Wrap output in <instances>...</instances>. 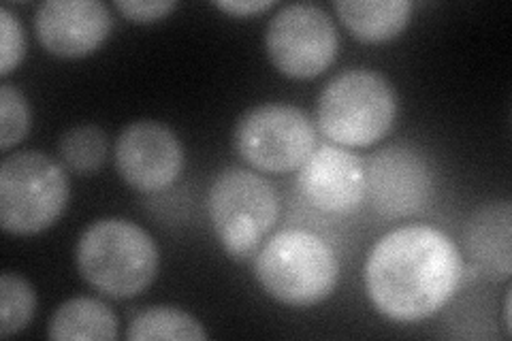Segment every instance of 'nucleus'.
<instances>
[{"label": "nucleus", "instance_id": "1", "mask_svg": "<svg viewBox=\"0 0 512 341\" xmlns=\"http://www.w3.org/2000/svg\"><path fill=\"white\" fill-rule=\"evenodd\" d=\"M463 278L455 241L434 226L410 224L384 235L365 261V290L393 322H421L453 299Z\"/></svg>", "mask_w": 512, "mask_h": 341}, {"label": "nucleus", "instance_id": "2", "mask_svg": "<svg viewBox=\"0 0 512 341\" xmlns=\"http://www.w3.org/2000/svg\"><path fill=\"white\" fill-rule=\"evenodd\" d=\"M77 269L105 297L131 299L156 280L158 246L148 231L124 218L92 222L77 241Z\"/></svg>", "mask_w": 512, "mask_h": 341}, {"label": "nucleus", "instance_id": "3", "mask_svg": "<svg viewBox=\"0 0 512 341\" xmlns=\"http://www.w3.org/2000/svg\"><path fill=\"white\" fill-rule=\"evenodd\" d=\"M256 280L269 297L291 307H312L338 286L340 263L314 233L291 229L271 237L256 254Z\"/></svg>", "mask_w": 512, "mask_h": 341}, {"label": "nucleus", "instance_id": "4", "mask_svg": "<svg viewBox=\"0 0 512 341\" xmlns=\"http://www.w3.org/2000/svg\"><path fill=\"white\" fill-rule=\"evenodd\" d=\"M316 118L323 135L340 148H367L391 131L397 92L376 71H344L320 92Z\"/></svg>", "mask_w": 512, "mask_h": 341}, {"label": "nucleus", "instance_id": "5", "mask_svg": "<svg viewBox=\"0 0 512 341\" xmlns=\"http://www.w3.org/2000/svg\"><path fill=\"white\" fill-rule=\"evenodd\" d=\"M212 229L235 261H246L280 218V194L263 175L229 167L216 175L207 197Z\"/></svg>", "mask_w": 512, "mask_h": 341}, {"label": "nucleus", "instance_id": "6", "mask_svg": "<svg viewBox=\"0 0 512 341\" xmlns=\"http://www.w3.org/2000/svg\"><path fill=\"white\" fill-rule=\"evenodd\" d=\"M71 197L69 177L43 152L11 154L0 165V224L11 235H37L62 216Z\"/></svg>", "mask_w": 512, "mask_h": 341}, {"label": "nucleus", "instance_id": "7", "mask_svg": "<svg viewBox=\"0 0 512 341\" xmlns=\"http://www.w3.org/2000/svg\"><path fill=\"white\" fill-rule=\"evenodd\" d=\"M235 152L265 173H291L316 150L310 116L295 105L265 103L248 109L233 131Z\"/></svg>", "mask_w": 512, "mask_h": 341}, {"label": "nucleus", "instance_id": "8", "mask_svg": "<svg viewBox=\"0 0 512 341\" xmlns=\"http://www.w3.org/2000/svg\"><path fill=\"white\" fill-rule=\"evenodd\" d=\"M265 47L271 64L282 75L314 79L338 56V28L323 7L312 3L286 5L267 26Z\"/></svg>", "mask_w": 512, "mask_h": 341}, {"label": "nucleus", "instance_id": "9", "mask_svg": "<svg viewBox=\"0 0 512 341\" xmlns=\"http://www.w3.org/2000/svg\"><path fill=\"white\" fill-rule=\"evenodd\" d=\"M367 197L384 218H410L429 207L434 197V171L412 145H389L365 169Z\"/></svg>", "mask_w": 512, "mask_h": 341}, {"label": "nucleus", "instance_id": "10", "mask_svg": "<svg viewBox=\"0 0 512 341\" xmlns=\"http://www.w3.org/2000/svg\"><path fill=\"white\" fill-rule=\"evenodd\" d=\"M184 167L182 143L169 126L154 120L128 124L116 141V169L137 192H158L178 180Z\"/></svg>", "mask_w": 512, "mask_h": 341}, {"label": "nucleus", "instance_id": "11", "mask_svg": "<svg viewBox=\"0 0 512 341\" xmlns=\"http://www.w3.org/2000/svg\"><path fill=\"white\" fill-rule=\"evenodd\" d=\"M114 18L99 0H45L35 15L41 45L58 58H84L107 41Z\"/></svg>", "mask_w": 512, "mask_h": 341}, {"label": "nucleus", "instance_id": "12", "mask_svg": "<svg viewBox=\"0 0 512 341\" xmlns=\"http://www.w3.org/2000/svg\"><path fill=\"white\" fill-rule=\"evenodd\" d=\"M297 186L301 197L325 214H352L367 197L361 158L340 145L314 150L299 167Z\"/></svg>", "mask_w": 512, "mask_h": 341}, {"label": "nucleus", "instance_id": "13", "mask_svg": "<svg viewBox=\"0 0 512 341\" xmlns=\"http://www.w3.org/2000/svg\"><path fill=\"white\" fill-rule=\"evenodd\" d=\"M463 250L480 278L506 282L512 275V205L489 201L472 211L463 226Z\"/></svg>", "mask_w": 512, "mask_h": 341}, {"label": "nucleus", "instance_id": "14", "mask_svg": "<svg viewBox=\"0 0 512 341\" xmlns=\"http://www.w3.org/2000/svg\"><path fill=\"white\" fill-rule=\"evenodd\" d=\"M333 9L363 43H384L399 37L412 15L408 0H338Z\"/></svg>", "mask_w": 512, "mask_h": 341}, {"label": "nucleus", "instance_id": "15", "mask_svg": "<svg viewBox=\"0 0 512 341\" xmlns=\"http://www.w3.org/2000/svg\"><path fill=\"white\" fill-rule=\"evenodd\" d=\"M50 339L111 341L118 337V318L111 307L92 297L64 301L47 327Z\"/></svg>", "mask_w": 512, "mask_h": 341}, {"label": "nucleus", "instance_id": "16", "mask_svg": "<svg viewBox=\"0 0 512 341\" xmlns=\"http://www.w3.org/2000/svg\"><path fill=\"white\" fill-rule=\"evenodd\" d=\"M210 333L203 324L184 310L171 305H156L141 312L128 324L126 339L146 341V339H182V341H201Z\"/></svg>", "mask_w": 512, "mask_h": 341}, {"label": "nucleus", "instance_id": "17", "mask_svg": "<svg viewBox=\"0 0 512 341\" xmlns=\"http://www.w3.org/2000/svg\"><path fill=\"white\" fill-rule=\"evenodd\" d=\"M107 158V135L99 126L84 124L67 131L60 139L62 167L77 175H94Z\"/></svg>", "mask_w": 512, "mask_h": 341}, {"label": "nucleus", "instance_id": "18", "mask_svg": "<svg viewBox=\"0 0 512 341\" xmlns=\"http://www.w3.org/2000/svg\"><path fill=\"white\" fill-rule=\"evenodd\" d=\"M37 312V292L20 273L0 275V337L22 333Z\"/></svg>", "mask_w": 512, "mask_h": 341}, {"label": "nucleus", "instance_id": "19", "mask_svg": "<svg viewBox=\"0 0 512 341\" xmlns=\"http://www.w3.org/2000/svg\"><path fill=\"white\" fill-rule=\"evenodd\" d=\"M30 128L26 96L13 84L0 86V148L5 152L18 145Z\"/></svg>", "mask_w": 512, "mask_h": 341}, {"label": "nucleus", "instance_id": "20", "mask_svg": "<svg viewBox=\"0 0 512 341\" xmlns=\"http://www.w3.org/2000/svg\"><path fill=\"white\" fill-rule=\"evenodd\" d=\"M26 56V35L22 22L3 7L0 9V75L7 77L20 67Z\"/></svg>", "mask_w": 512, "mask_h": 341}, {"label": "nucleus", "instance_id": "21", "mask_svg": "<svg viewBox=\"0 0 512 341\" xmlns=\"http://www.w3.org/2000/svg\"><path fill=\"white\" fill-rule=\"evenodd\" d=\"M178 7L173 0H118L116 9L126 20L139 24H152L167 18V15Z\"/></svg>", "mask_w": 512, "mask_h": 341}, {"label": "nucleus", "instance_id": "22", "mask_svg": "<svg viewBox=\"0 0 512 341\" xmlns=\"http://www.w3.org/2000/svg\"><path fill=\"white\" fill-rule=\"evenodd\" d=\"M214 5L224 13L239 15V18H246V15H254L274 7L271 0H222V3H214Z\"/></svg>", "mask_w": 512, "mask_h": 341}, {"label": "nucleus", "instance_id": "23", "mask_svg": "<svg viewBox=\"0 0 512 341\" xmlns=\"http://www.w3.org/2000/svg\"><path fill=\"white\" fill-rule=\"evenodd\" d=\"M504 329H506V335H510V292L504 301Z\"/></svg>", "mask_w": 512, "mask_h": 341}]
</instances>
